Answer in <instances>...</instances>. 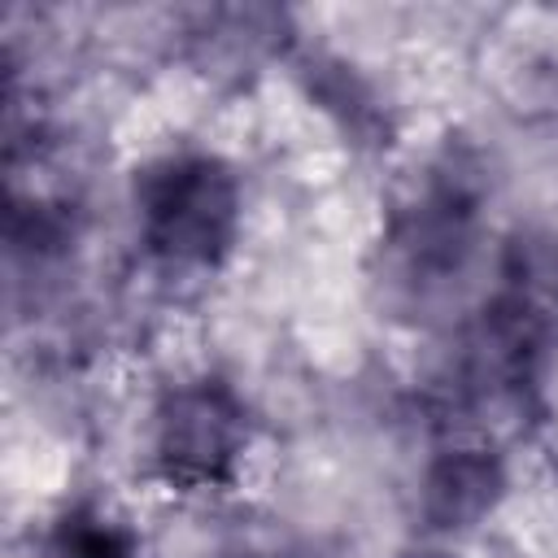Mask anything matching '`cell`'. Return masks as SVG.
Wrapping results in <instances>:
<instances>
[{
	"mask_svg": "<svg viewBox=\"0 0 558 558\" xmlns=\"http://www.w3.org/2000/svg\"><path fill=\"white\" fill-rule=\"evenodd\" d=\"M144 253L170 275L218 270L240 235V179L214 153H166L135 174Z\"/></svg>",
	"mask_w": 558,
	"mask_h": 558,
	"instance_id": "cell-1",
	"label": "cell"
},
{
	"mask_svg": "<svg viewBox=\"0 0 558 558\" xmlns=\"http://www.w3.org/2000/svg\"><path fill=\"white\" fill-rule=\"evenodd\" d=\"M484 214V179L466 148L440 153L423 183L397 205L388 231H384V275L401 296H436L445 283H453L480 235Z\"/></svg>",
	"mask_w": 558,
	"mask_h": 558,
	"instance_id": "cell-2",
	"label": "cell"
},
{
	"mask_svg": "<svg viewBox=\"0 0 558 558\" xmlns=\"http://www.w3.org/2000/svg\"><path fill=\"white\" fill-rule=\"evenodd\" d=\"M253 440L244 397L222 379H187L166 388L153 410V471L174 493L227 488Z\"/></svg>",
	"mask_w": 558,
	"mask_h": 558,
	"instance_id": "cell-3",
	"label": "cell"
},
{
	"mask_svg": "<svg viewBox=\"0 0 558 558\" xmlns=\"http://www.w3.org/2000/svg\"><path fill=\"white\" fill-rule=\"evenodd\" d=\"M506 493V466L493 445L458 440L440 449L423 480V523L436 532H466Z\"/></svg>",
	"mask_w": 558,
	"mask_h": 558,
	"instance_id": "cell-4",
	"label": "cell"
},
{
	"mask_svg": "<svg viewBox=\"0 0 558 558\" xmlns=\"http://www.w3.org/2000/svg\"><path fill=\"white\" fill-rule=\"evenodd\" d=\"M279 26H283V13L275 9H205L196 13V26L187 35L196 44L201 65L240 70V65H257V57L270 52Z\"/></svg>",
	"mask_w": 558,
	"mask_h": 558,
	"instance_id": "cell-5",
	"label": "cell"
},
{
	"mask_svg": "<svg viewBox=\"0 0 558 558\" xmlns=\"http://www.w3.org/2000/svg\"><path fill=\"white\" fill-rule=\"evenodd\" d=\"M44 554L48 558H144V545L118 514L92 501H78L57 514Z\"/></svg>",
	"mask_w": 558,
	"mask_h": 558,
	"instance_id": "cell-6",
	"label": "cell"
},
{
	"mask_svg": "<svg viewBox=\"0 0 558 558\" xmlns=\"http://www.w3.org/2000/svg\"><path fill=\"white\" fill-rule=\"evenodd\" d=\"M506 288L558 314V240L549 235L514 240L506 253Z\"/></svg>",
	"mask_w": 558,
	"mask_h": 558,
	"instance_id": "cell-7",
	"label": "cell"
}]
</instances>
